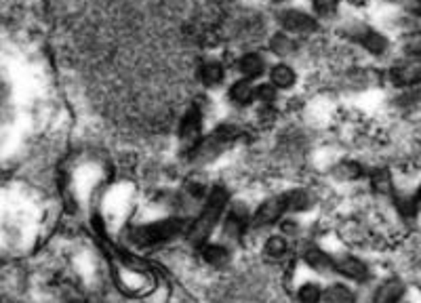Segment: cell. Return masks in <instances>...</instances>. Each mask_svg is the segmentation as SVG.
I'll return each mask as SVG.
<instances>
[{
  "instance_id": "19",
  "label": "cell",
  "mask_w": 421,
  "mask_h": 303,
  "mask_svg": "<svg viewBox=\"0 0 421 303\" xmlns=\"http://www.w3.org/2000/svg\"><path fill=\"white\" fill-rule=\"evenodd\" d=\"M309 205H312V198L303 189H293V192L286 194V207H289V211H305V209H309Z\"/></svg>"
},
{
  "instance_id": "5",
  "label": "cell",
  "mask_w": 421,
  "mask_h": 303,
  "mask_svg": "<svg viewBox=\"0 0 421 303\" xmlns=\"http://www.w3.org/2000/svg\"><path fill=\"white\" fill-rule=\"evenodd\" d=\"M278 22H280V26H282L286 32L309 34V32L316 30V20L309 17L307 13H303V11H295V9H291V11H282L280 17H278Z\"/></svg>"
},
{
  "instance_id": "29",
  "label": "cell",
  "mask_w": 421,
  "mask_h": 303,
  "mask_svg": "<svg viewBox=\"0 0 421 303\" xmlns=\"http://www.w3.org/2000/svg\"><path fill=\"white\" fill-rule=\"evenodd\" d=\"M419 202H421V187H419Z\"/></svg>"
},
{
  "instance_id": "14",
  "label": "cell",
  "mask_w": 421,
  "mask_h": 303,
  "mask_svg": "<svg viewBox=\"0 0 421 303\" xmlns=\"http://www.w3.org/2000/svg\"><path fill=\"white\" fill-rule=\"evenodd\" d=\"M255 95H257V93H255V88H253V84L247 82V80H238V82H234V86L230 88V97H232L234 104H238V106L251 104Z\"/></svg>"
},
{
  "instance_id": "10",
  "label": "cell",
  "mask_w": 421,
  "mask_h": 303,
  "mask_svg": "<svg viewBox=\"0 0 421 303\" xmlns=\"http://www.w3.org/2000/svg\"><path fill=\"white\" fill-rule=\"evenodd\" d=\"M402 293H404L402 282H398V280H388V282H383V284L377 288V293H375V297H373V303H396V301H400Z\"/></svg>"
},
{
  "instance_id": "1",
  "label": "cell",
  "mask_w": 421,
  "mask_h": 303,
  "mask_svg": "<svg viewBox=\"0 0 421 303\" xmlns=\"http://www.w3.org/2000/svg\"><path fill=\"white\" fill-rule=\"evenodd\" d=\"M226 202H228V192L224 185H215L213 189H210L202 213L198 215V219L190 228L187 236H190L192 244L200 247L206 242V238L210 236V232H213V228L217 226V219L222 217V213L226 209Z\"/></svg>"
},
{
  "instance_id": "30",
  "label": "cell",
  "mask_w": 421,
  "mask_h": 303,
  "mask_svg": "<svg viewBox=\"0 0 421 303\" xmlns=\"http://www.w3.org/2000/svg\"><path fill=\"white\" fill-rule=\"evenodd\" d=\"M274 3H282V0H274Z\"/></svg>"
},
{
  "instance_id": "7",
  "label": "cell",
  "mask_w": 421,
  "mask_h": 303,
  "mask_svg": "<svg viewBox=\"0 0 421 303\" xmlns=\"http://www.w3.org/2000/svg\"><path fill=\"white\" fill-rule=\"evenodd\" d=\"M200 112L196 108H192L190 112H185L183 121H181V127H179V137L185 146H190V152L198 146L200 141Z\"/></svg>"
},
{
  "instance_id": "18",
  "label": "cell",
  "mask_w": 421,
  "mask_h": 303,
  "mask_svg": "<svg viewBox=\"0 0 421 303\" xmlns=\"http://www.w3.org/2000/svg\"><path fill=\"white\" fill-rule=\"evenodd\" d=\"M327 303H354V293L346 284H331L325 293Z\"/></svg>"
},
{
  "instance_id": "17",
  "label": "cell",
  "mask_w": 421,
  "mask_h": 303,
  "mask_svg": "<svg viewBox=\"0 0 421 303\" xmlns=\"http://www.w3.org/2000/svg\"><path fill=\"white\" fill-rule=\"evenodd\" d=\"M394 207L400 213V217H404V219H413L417 215V202L408 194H396L394 196Z\"/></svg>"
},
{
  "instance_id": "16",
  "label": "cell",
  "mask_w": 421,
  "mask_h": 303,
  "mask_svg": "<svg viewBox=\"0 0 421 303\" xmlns=\"http://www.w3.org/2000/svg\"><path fill=\"white\" fill-rule=\"evenodd\" d=\"M247 213H245V209L240 207V209H234L230 215H228V219H226V234L228 236H232V238H236V236H240V232H243V228L247 226Z\"/></svg>"
},
{
  "instance_id": "2",
  "label": "cell",
  "mask_w": 421,
  "mask_h": 303,
  "mask_svg": "<svg viewBox=\"0 0 421 303\" xmlns=\"http://www.w3.org/2000/svg\"><path fill=\"white\" fill-rule=\"evenodd\" d=\"M183 230H185V222L179 219V217H171V219H162V222H156V224L135 228L133 234H131V240L135 244H141V247H152V244L173 240Z\"/></svg>"
},
{
  "instance_id": "9",
  "label": "cell",
  "mask_w": 421,
  "mask_h": 303,
  "mask_svg": "<svg viewBox=\"0 0 421 303\" xmlns=\"http://www.w3.org/2000/svg\"><path fill=\"white\" fill-rule=\"evenodd\" d=\"M303 259H305V263H307L309 267H314L316 272H331L333 265H335L333 259H331L325 251L316 249V247H307L305 253H303Z\"/></svg>"
},
{
  "instance_id": "25",
  "label": "cell",
  "mask_w": 421,
  "mask_h": 303,
  "mask_svg": "<svg viewBox=\"0 0 421 303\" xmlns=\"http://www.w3.org/2000/svg\"><path fill=\"white\" fill-rule=\"evenodd\" d=\"M337 177L342 179H358L362 175V166L358 162H342L335 171Z\"/></svg>"
},
{
  "instance_id": "23",
  "label": "cell",
  "mask_w": 421,
  "mask_h": 303,
  "mask_svg": "<svg viewBox=\"0 0 421 303\" xmlns=\"http://www.w3.org/2000/svg\"><path fill=\"white\" fill-rule=\"evenodd\" d=\"M270 47L276 55H289L295 51V42L286 36V34H276L272 40H270Z\"/></svg>"
},
{
  "instance_id": "22",
  "label": "cell",
  "mask_w": 421,
  "mask_h": 303,
  "mask_svg": "<svg viewBox=\"0 0 421 303\" xmlns=\"http://www.w3.org/2000/svg\"><path fill=\"white\" fill-rule=\"evenodd\" d=\"M286 251H289V244H286V240H284L282 236H272V238L266 242V249H263V253H266L270 259H282V257L286 255Z\"/></svg>"
},
{
  "instance_id": "8",
  "label": "cell",
  "mask_w": 421,
  "mask_h": 303,
  "mask_svg": "<svg viewBox=\"0 0 421 303\" xmlns=\"http://www.w3.org/2000/svg\"><path fill=\"white\" fill-rule=\"evenodd\" d=\"M390 80L396 86H411L421 82V61H411V63H398L390 72Z\"/></svg>"
},
{
  "instance_id": "6",
  "label": "cell",
  "mask_w": 421,
  "mask_h": 303,
  "mask_svg": "<svg viewBox=\"0 0 421 303\" xmlns=\"http://www.w3.org/2000/svg\"><path fill=\"white\" fill-rule=\"evenodd\" d=\"M348 36L354 38L356 42H360L367 51H371L375 55H381L388 49V40L379 32H375L371 28H365V26H354L352 34H348Z\"/></svg>"
},
{
  "instance_id": "31",
  "label": "cell",
  "mask_w": 421,
  "mask_h": 303,
  "mask_svg": "<svg viewBox=\"0 0 421 303\" xmlns=\"http://www.w3.org/2000/svg\"><path fill=\"white\" fill-rule=\"evenodd\" d=\"M396 303H406V301H396Z\"/></svg>"
},
{
  "instance_id": "12",
  "label": "cell",
  "mask_w": 421,
  "mask_h": 303,
  "mask_svg": "<svg viewBox=\"0 0 421 303\" xmlns=\"http://www.w3.org/2000/svg\"><path fill=\"white\" fill-rule=\"evenodd\" d=\"M202 257L206 263L215 265V267H222L230 261V253L224 244H206L202 249Z\"/></svg>"
},
{
  "instance_id": "28",
  "label": "cell",
  "mask_w": 421,
  "mask_h": 303,
  "mask_svg": "<svg viewBox=\"0 0 421 303\" xmlns=\"http://www.w3.org/2000/svg\"><path fill=\"white\" fill-rule=\"evenodd\" d=\"M257 97L263 101V104H272L274 97H276V91H274V86H270V84H261V86L257 88Z\"/></svg>"
},
{
  "instance_id": "21",
  "label": "cell",
  "mask_w": 421,
  "mask_h": 303,
  "mask_svg": "<svg viewBox=\"0 0 421 303\" xmlns=\"http://www.w3.org/2000/svg\"><path fill=\"white\" fill-rule=\"evenodd\" d=\"M371 185L377 194H390L392 192V175L388 169H375L371 173Z\"/></svg>"
},
{
  "instance_id": "4",
  "label": "cell",
  "mask_w": 421,
  "mask_h": 303,
  "mask_svg": "<svg viewBox=\"0 0 421 303\" xmlns=\"http://www.w3.org/2000/svg\"><path fill=\"white\" fill-rule=\"evenodd\" d=\"M284 211H289V207H286V194L274 196V198L266 200L263 205L257 209V213H255L253 219H251V226H253V228L270 226V224H274L276 219H280V215H282Z\"/></svg>"
},
{
  "instance_id": "11",
  "label": "cell",
  "mask_w": 421,
  "mask_h": 303,
  "mask_svg": "<svg viewBox=\"0 0 421 303\" xmlns=\"http://www.w3.org/2000/svg\"><path fill=\"white\" fill-rule=\"evenodd\" d=\"M335 267H337L344 276H348V278H352V280H365V278H367V265H365L360 259H356V257L339 259V261L335 263Z\"/></svg>"
},
{
  "instance_id": "20",
  "label": "cell",
  "mask_w": 421,
  "mask_h": 303,
  "mask_svg": "<svg viewBox=\"0 0 421 303\" xmlns=\"http://www.w3.org/2000/svg\"><path fill=\"white\" fill-rule=\"evenodd\" d=\"M272 82H274V86L291 88V86L295 84V72H293L289 65L280 63V65H276V68L272 70Z\"/></svg>"
},
{
  "instance_id": "27",
  "label": "cell",
  "mask_w": 421,
  "mask_h": 303,
  "mask_svg": "<svg viewBox=\"0 0 421 303\" xmlns=\"http://www.w3.org/2000/svg\"><path fill=\"white\" fill-rule=\"evenodd\" d=\"M404 51H406L408 55H421V32H419V34H413V36L406 38V42H404Z\"/></svg>"
},
{
  "instance_id": "3",
  "label": "cell",
  "mask_w": 421,
  "mask_h": 303,
  "mask_svg": "<svg viewBox=\"0 0 421 303\" xmlns=\"http://www.w3.org/2000/svg\"><path fill=\"white\" fill-rule=\"evenodd\" d=\"M238 137V129L224 125L220 129H215L210 135H206L204 139L198 141V146L190 152V158L198 160V162H206V160H213L215 156H220L232 141H236Z\"/></svg>"
},
{
  "instance_id": "24",
  "label": "cell",
  "mask_w": 421,
  "mask_h": 303,
  "mask_svg": "<svg viewBox=\"0 0 421 303\" xmlns=\"http://www.w3.org/2000/svg\"><path fill=\"white\" fill-rule=\"evenodd\" d=\"M323 299V290H321V286L319 284H303L301 288H299V301L301 303H319Z\"/></svg>"
},
{
  "instance_id": "26",
  "label": "cell",
  "mask_w": 421,
  "mask_h": 303,
  "mask_svg": "<svg viewBox=\"0 0 421 303\" xmlns=\"http://www.w3.org/2000/svg\"><path fill=\"white\" fill-rule=\"evenodd\" d=\"M339 0H314V9L321 17H331L337 11Z\"/></svg>"
},
{
  "instance_id": "15",
  "label": "cell",
  "mask_w": 421,
  "mask_h": 303,
  "mask_svg": "<svg viewBox=\"0 0 421 303\" xmlns=\"http://www.w3.org/2000/svg\"><path fill=\"white\" fill-rule=\"evenodd\" d=\"M200 80H202L204 84H208V86L220 84V82L224 80V68H222V63H217V61H206V63L200 68Z\"/></svg>"
},
{
  "instance_id": "13",
  "label": "cell",
  "mask_w": 421,
  "mask_h": 303,
  "mask_svg": "<svg viewBox=\"0 0 421 303\" xmlns=\"http://www.w3.org/2000/svg\"><path fill=\"white\" fill-rule=\"evenodd\" d=\"M263 68H266V63H263V59H261L257 53H249V55H245V57L238 61V70H240L247 78H257V76H261V74H263Z\"/></svg>"
}]
</instances>
